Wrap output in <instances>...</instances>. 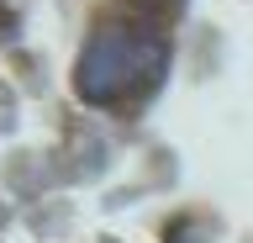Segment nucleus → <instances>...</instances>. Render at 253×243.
Instances as JSON below:
<instances>
[{"label":"nucleus","mask_w":253,"mask_h":243,"mask_svg":"<svg viewBox=\"0 0 253 243\" xmlns=\"http://www.w3.org/2000/svg\"><path fill=\"white\" fill-rule=\"evenodd\" d=\"M158 74H164V43L148 27L111 21V27L90 32V43L74 64V90L90 106H122V100L153 90Z\"/></svg>","instance_id":"f257e3e1"}]
</instances>
